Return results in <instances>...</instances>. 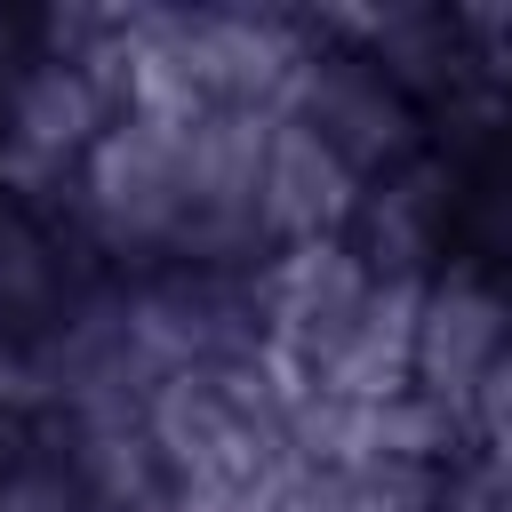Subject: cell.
I'll use <instances>...</instances> for the list:
<instances>
[{
    "mask_svg": "<svg viewBox=\"0 0 512 512\" xmlns=\"http://www.w3.org/2000/svg\"><path fill=\"white\" fill-rule=\"evenodd\" d=\"M352 200H360V168H352L320 128H304V120L272 112L264 184H256V232L312 248V240H328V232L352 216Z\"/></svg>",
    "mask_w": 512,
    "mask_h": 512,
    "instance_id": "2",
    "label": "cell"
},
{
    "mask_svg": "<svg viewBox=\"0 0 512 512\" xmlns=\"http://www.w3.org/2000/svg\"><path fill=\"white\" fill-rule=\"evenodd\" d=\"M184 136L176 120L128 112L88 144V208L112 240H168L184 232Z\"/></svg>",
    "mask_w": 512,
    "mask_h": 512,
    "instance_id": "1",
    "label": "cell"
},
{
    "mask_svg": "<svg viewBox=\"0 0 512 512\" xmlns=\"http://www.w3.org/2000/svg\"><path fill=\"white\" fill-rule=\"evenodd\" d=\"M0 512H80V496L56 480V472H16L0 488Z\"/></svg>",
    "mask_w": 512,
    "mask_h": 512,
    "instance_id": "6",
    "label": "cell"
},
{
    "mask_svg": "<svg viewBox=\"0 0 512 512\" xmlns=\"http://www.w3.org/2000/svg\"><path fill=\"white\" fill-rule=\"evenodd\" d=\"M504 296L488 288V280H472V272H448V280H432L424 288V304H416V360H408V384L424 392V400H440V408H456V400H472V384L496 368V352L512 344L504 336Z\"/></svg>",
    "mask_w": 512,
    "mask_h": 512,
    "instance_id": "3",
    "label": "cell"
},
{
    "mask_svg": "<svg viewBox=\"0 0 512 512\" xmlns=\"http://www.w3.org/2000/svg\"><path fill=\"white\" fill-rule=\"evenodd\" d=\"M472 424H480V440L496 448V464L512 472V344H504L496 368L472 384Z\"/></svg>",
    "mask_w": 512,
    "mask_h": 512,
    "instance_id": "5",
    "label": "cell"
},
{
    "mask_svg": "<svg viewBox=\"0 0 512 512\" xmlns=\"http://www.w3.org/2000/svg\"><path fill=\"white\" fill-rule=\"evenodd\" d=\"M8 136L24 160H64V152H88L104 136V88L88 80V64L72 56H48L24 72L16 104H8Z\"/></svg>",
    "mask_w": 512,
    "mask_h": 512,
    "instance_id": "4",
    "label": "cell"
}]
</instances>
